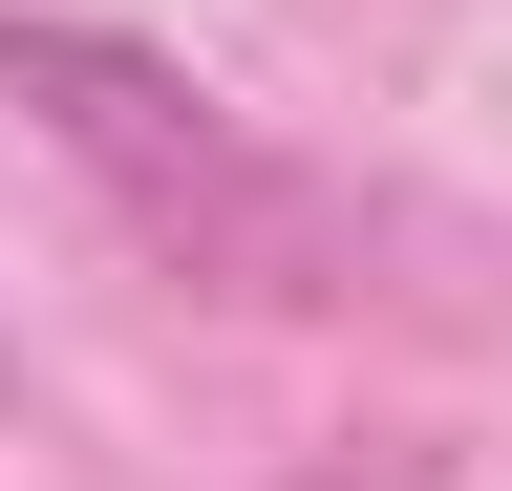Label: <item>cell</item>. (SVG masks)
<instances>
[{
	"instance_id": "cell-1",
	"label": "cell",
	"mask_w": 512,
	"mask_h": 491,
	"mask_svg": "<svg viewBox=\"0 0 512 491\" xmlns=\"http://www.w3.org/2000/svg\"><path fill=\"white\" fill-rule=\"evenodd\" d=\"M0 107H43V129L128 193V235H171L192 278H235V299H320V193L171 65V43H128V22H0Z\"/></svg>"
}]
</instances>
